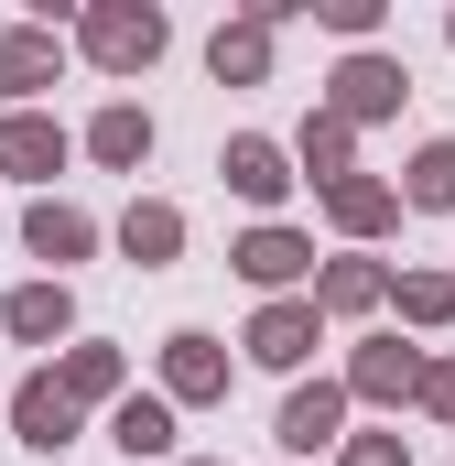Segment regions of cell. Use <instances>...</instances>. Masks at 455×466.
Listing matches in <instances>:
<instances>
[{"mask_svg": "<svg viewBox=\"0 0 455 466\" xmlns=\"http://www.w3.org/2000/svg\"><path fill=\"white\" fill-rule=\"evenodd\" d=\"M423 196H455V152H423Z\"/></svg>", "mask_w": 455, "mask_h": 466, "instance_id": "obj_2", "label": "cell"}, {"mask_svg": "<svg viewBox=\"0 0 455 466\" xmlns=\"http://www.w3.org/2000/svg\"><path fill=\"white\" fill-rule=\"evenodd\" d=\"M98 44H109V55H152V44H163V22H152V11H141V22H109V33H98Z\"/></svg>", "mask_w": 455, "mask_h": 466, "instance_id": "obj_1", "label": "cell"}]
</instances>
